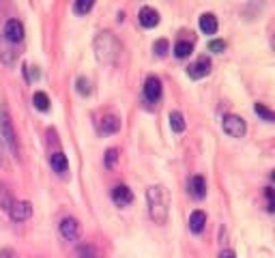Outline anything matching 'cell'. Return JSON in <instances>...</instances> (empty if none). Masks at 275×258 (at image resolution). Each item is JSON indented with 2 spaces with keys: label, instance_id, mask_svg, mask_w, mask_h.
Segmentation results:
<instances>
[{
  "label": "cell",
  "instance_id": "cell-1",
  "mask_svg": "<svg viewBox=\"0 0 275 258\" xmlns=\"http://www.w3.org/2000/svg\"><path fill=\"white\" fill-rule=\"evenodd\" d=\"M146 200H148L150 220H153L155 224H166L168 222V213H170V196H168V189L163 187V185L148 187Z\"/></svg>",
  "mask_w": 275,
  "mask_h": 258
},
{
  "label": "cell",
  "instance_id": "cell-2",
  "mask_svg": "<svg viewBox=\"0 0 275 258\" xmlns=\"http://www.w3.org/2000/svg\"><path fill=\"white\" fill-rule=\"evenodd\" d=\"M121 45L116 41V37L112 32H101L95 39V54H97V60L103 65H112L116 58H119Z\"/></svg>",
  "mask_w": 275,
  "mask_h": 258
},
{
  "label": "cell",
  "instance_id": "cell-3",
  "mask_svg": "<svg viewBox=\"0 0 275 258\" xmlns=\"http://www.w3.org/2000/svg\"><path fill=\"white\" fill-rule=\"evenodd\" d=\"M224 131L230 135V138H243L245 131H247V127H245V121L237 117V114H228V117H224Z\"/></svg>",
  "mask_w": 275,
  "mask_h": 258
},
{
  "label": "cell",
  "instance_id": "cell-4",
  "mask_svg": "<svg viewBox=\"0 0 275 258\" xmlns=\"http://www.w3.org/2000/svg\"><path fill=\"white\" fill-rule=\"evenodd\" d=\"M0 131H2L6 144L11 146L13 153H17V138H15V129H13L11 125V119L9 114H6V110H0Z\"/></svg>",
  "mask_w": 275,
  "mask_h": 258
},
{
  "label": "cell",
  "instance_id": "cell-5",
  "mask_svg": "<svg viewBox=\"0 0 275 258\" xmlns=\"http://www.w3.org/2000/svg\"><path fill=\"white\" fill-rule=\"evenodd\" d=\"M144 97H146L150 104L159 101V97H161V80L159 78H155V76L146 78V82H144Z\"/></svg>",
  "mask_w": 275,
  "mask_h": 258
},
{
  "label": "cell",
  "instance_id": "cell-6",
  "mask_svg": "<svg viewBox=\"0 0 275 258\" xmlns=\"http://www.w3.org/2000/svg\"><path fill=\"white\" fill-rule=\"evenodd\" d=\"M4 39H9L11 43H19L24 39V26L17 22V19H9L4 24Z\"/></svg>",
  "mask_w": 275,
  "mask_h": 258
},
{
  "label": "cell",
  "instance_id": "cell-7",
  "mask_svg": "<svg viewBox=\"0 0 275 258\" xmlns=\"http://www.w3.org/2000/svg\"><path fill=\"white\" fill-rule=\"evenodd\" d=\"M60 235L65 237L67 241H75L80 237V224L75 217H65L63 222H60Z\"/></svg>",
  "mask_w": 275,
  "mask_h": 258
},
{
  "label": "cell",
  "instance_id": "cell-8",
  "mask_svg": "<svg viewBox=\"0 0 275 258\" xmlns=\"http://www.w3.org/2000/svg\"><path fill=\"white\" fill-rule=\"evenodd\" d=\"M112 200H114V205H119V207H129L134 202V192L127 185H116L112 189Z\"/></svg>",
  "mask_w": 275,
  "mask_h": 258
},
{
  "label": "cell",
  "instance_id": "cell-9",
  "mask_svg": "<svg viewBox=\"0 0 275 258\" xmlns=\"http://www.w3.org/2000/svg\"><path fill=\"white\" fill-rule=\"evenodd\" d=\"M187 73H189L191 80H200V78H204V76H209V73H211V60L206 58V56L198 58L196 63L187 69Z\"/></svg>",
  "mask_w": 275,
  "mask_h": 258
},
{
  "label": "cell",
  "instance_id": "cell-10",
  "mask_svg": "<svg viewBox=\"0 0 275 258\" xmlns=\"http://www.w3.org/2000/svg\"><path fill=\"white\" fill-rule=\"evenodd\" d=\"M17 58V52H15V43H11L9 39H4V35L0 37V60L4 65H13Z\"/></svg>",
  "mask_w": 275,
  "mask_h": 258
},
{
  "label": "cell",
  "instance_id": "cell-11",
  "mask_svg": "<svg viewBox=\"0 0 275 258\" xmlns=\"http://www.w3.org/2000/svg\"><path fill=\"white\" fill-rule=\"evenodd\" d=\"M138 19L144 28H155L159 24V13H157L153 6H142L140 13H138Z\"/></svg>",
  "mask_w": 275,
  "mask_h": 258
},
{
  "label": "cell",
  "instance_id": "cell-12",
  "mask_svg": "<svg viewBox=\"0 0 275 258\" xmlns=\"http://www.w3.org/2000/svg\"><path fill=\"white\" fill-rule=\"evenodd\" d=\"M9 211H11V217L15 222H24L32 215V207H30V202H13Z\"/></svg>",
  "mask_w": 275,
  "mask_h": 258
},
{
  "label": "cell",
  "instance_id": "cell-13",
  "mask_svg": "<svg viewBox=\"0 0 275 258\" xmlns=\"http://www.w3.org/2000/svg\"><path fill=\"white\" fill-rule=\"evenodd\" d=\"M189 194L194 196V198H198V200L204 198V196H206V181H204V176H200V174L191 176V179H189Z\"/></svg>",
  "mask_w": 275,
  "mask_h": 258
},
{
  "label": "cell",
  "instance_id": "cell-14",
  "mask_svg": "<svg viewBox=\"0 0 275 258\" xmlns=\"http://www.w3.org/2000/svg\"><path fill=\"white\" fill-rule=\"evenodd\" d=\"M101 133H116L121 129V119L116 117V114H108V117H103L101 119Z\"/></svg>",
  "mask_w": 275,
  "mask_h": 258
},
{
  "label": "cell",
  "instance_id": "cell-15",
  "mask_svg": "<svg viewBox=\"0 0 275 258\" xmlns=\"http://www.w3.org/2000/svg\"><path fill=\"white\" fill-rule=\"evenodd\" d=\"M50 166H52V170L54 172H58V174H65L69 170V161H67V155L65 153H52V157H50Z\"/></svg>",
  "mask_w": 275,
  "mask_h": 258
},
{
  "label": "cell",
  "instance_id": "cell-16",
  "mask_svg": "<svg viewBox=\"0 0 275 258\" xmlns=\"http://www.w3.org/2000/svg\"><path fill=\"white\" fill-rule=\"evenodd\" d=\"M204 224H206V213L200 211V209L189 215V230H191V233H196V235L202 233V230H204Z\"/></svg>",
  "mask_w": 275,
  "mask_h": 258
},
{
  "label": "cell",
  "instance_id": "cell-17",
  "mask_svg": "<svg viewBox=\"0 0 275 258\" xmlns=\"http://www.w3.org/2000/svg\"><path fill=\"white\" fill-rule=\"evenodd\" d=\"M200 30L204 35H215L217 32V17L213 13H204L200 17Z\"/></svg>",
  "mask_w": 275,
  "mask_h": 258
},
{
  "label": "cell",
  "instance_id": "cell-18",
  "mask_svg": "<svg viewBox=\"0 0 275 258\" xmlns=\"http://www.w3.org/2000/svg\"><path fill=\"white\" fill-rule=\"evenodd\" d=\"M32 104H34V108L37 110H41V112H47L50 110V97H47L45 93H34V97H32Z\"/></svg>",
  "mask_w": 275,
  "mask_h": 258
},
{
  "label": "cell",
  "instance_id": "cell-19",
  "mask_svg": "<svg viewBox=\"0 0 275 258\" xmlns=\"http://www.w3.org/2000/svg\"><path fill=\"white\" fill-rule=\"evenodd\" d=\"M170 127H172V131H176V133L185 131V119L181 112H170Z\"/></svg>",
  "mask_w": 275,
  "mask_h": 258
},
{
  "label": "cell",
  "instance_id": "cell-20",
  "mask_svg": "<svg viewBox=\"0 0 275 258\" xmlns=\"http://www.w3.org/2000/svg\"><path fill=\"white\" fill-rule=\"evenodd\" d=\"M191 52H194V45H191L189 41H178L174 45V56L176 58H187Z\"/></svg>",
  "mask_w": 275,
  "mask_h": 258
},
{
  "label": "cell",
  "instance_id": "cell-21",
  "mask_svg": "<svg viewBox=\"0 0 275 258\" xmlns=\"http://www.w3.org/2000/svg\"><path fill=\"white\" fill-rule=\"evenodd\" d=\"M254 112H256V114H258V117L263 119V121H269V123H275V112H273V110H269V108H267V106H263V104H256V106H254Z\"/></svg>",
  "mask_w": 275,
  "mask_h": 258
},
{
  "label": "cell",
  "instance_id": "cell-22",
  "mask_svg": "<svg viewBox=\"0 0 275 258\" xmlns=\"http://www.w3.org/2000/svg\"><path fill=\"white\" fill-rule=\"evenodd\" d=\"M93 9V0H78V2L73 4V11L78 13V15H84V13H88Z\"/></svg>",
  "mask_w": 275,
  "mask_h": 258
},
{
  "label": "cell",
  "instance_id": "cell-23",
  "mask_svg": "<svg viewBox=\"0 0 275 258\" xmlns=\"http://www.w3.org/2000/svg\"><path fill=\"white\" fill-rule=\"evenodd\" d=\"M78 258H99V254L93 246H80L78 248Z\"/></svg>",
  "mask_w": 275,
  "mask_h": 258
},
{
  "label": "cell",
  "instance_id": "cell-24",
  "mask_svg": "<svg viewBox=\"0 0 275 258\" xmlns=\"http://www.w3.org/2000/svg\"><path fill=\"white\" fill-rule=\"evenodd\" d=\"M106 168H114L116 166V161H119V151L116 148H108L106 151Z\"/></svg>",
  "mask_w": 275,
  "mask_h": 258
},
{
  "label": "cell",
  "instance_id": "cell-25",
  "mask_svg": "<svg viewBox=\"0 0 275 258\" xmlns=\"http://www.w3.org/2000/svg\"><path fill=\"white\" fill-rule=\"evenodd\" d=\"M75 84H78V93L80 95H84V97H86V95H91V84H88L86 78H78V82H75Z\"/></svg>",
  "mask_w": 275,
  "mask_h": 258
},
{
  "label": "cell",
  "instance_id": "cell-26",
  "mask_svg": "<svg viewBox=\"0 0 275 258\" xmlns=\"http://www.w3.org/2000/svg\"><path fill=\"white\" fill-rule=\"evenodd\" d=\"M153 50H155L157 56H166V52H168V41H166V39H159V41H155Z\"/></svg>",
  "mask_w": 275,
  "mask_h": 258
},
{
  "label": "cell",
  "instance_id": "cell-27",
  "mask_svg": "<svg viewBox=\"0 0 275 258\" xmlns=\"http://www.w3.org/2000/svg\"><path fill=\"white\" fill-rule=\"evenodd\" d=\"M209 50L215 52V54H222L226 50V41H222V39H213V41L209 43Z\"/></svg>",
  "mask_w": 275,
  "mask_h": 258
},
{
  "label": "cell",
  "instance_id": "cell-28",
  "mask_svg": "<svg viewBox=\"0 0 275 258\" xmlns=\"http://www.w3.org/2000/svg\"><path fill=\"white\" fill-rule=\"evenodd\" d=\"M0 205H2V209H11V205H13V202H11V196L6 194L2 187H0Z\"/></svg>",
  "mask_w": 275,
  "mask_h": 258
},
{
  "label": "cell",
  "instance_id": "cell-29",
  "mask_svg": "<svg viewBox=\"0 0 275 258\" xmlns=\"http://www.w3.org/2000/svg\"><path fill=\"white\" fill-rule=\"evenodd\" d=\"M26 73H28V80H30V82L39 78V69H37V67H26Z\"/></svg>",
  "mask_w": 275,
  "mask_h": 258
},
{
  "label": "cell",
  "instance_id": "cell-30",
  "mask_svg": "<svg viewBox=\"0 0 275 258\" xmlns=\"http://www.w3.org/2000/svg\"><path fill=\"white\" fill-rule=\"evenodd\" d=\"M219 258H237V254L232 252V250H224V252L219 254Z\"/></svg>",
  "mask_w": 275,
  "mask_h": 258
},
{
  "label": "cell",
  "instance_id": "cell-31",
  "mask_svg": "<svg viewBox=\"0 0 275 258\" xmlns=\"http://www.w3.org/2000/svg\"><path fill=\"white\" fill-rule=\"evenodd\" d=\"M271 45H273V50H275V35H273V39H271Z\"/></svg>",
  "mask_w": 275,
  "mask_h": 258
},
{
  "label": "cell",
  "instance_id": "cell-32",
  "mask_svg": "<svg viewBox=\"0 0 275 258\" xmlns=\"http://www.w3.org/2000/svg\"><path fill=\"white\" fill-rule=\"evenodd\" d=\"M271 181H273V183H275V170H273V172H271Z\"/></svg>",
  "mask_w": 275,
  "mask_h": 258
},
{
  "label": "cell",
  "instance_id": "cell-33",
  "mask_svg": "<svg viewBox=\"0 0 275 258\" xmlns=\"http://www.w3.org/2000/svg\"><path fill=\"white\" fill-rule=\"evenodd\" d=\"M273 209H275V202H273Z\"/></svg>",
  "mask_w": 275,
  "mask_h": 258
}]
</instances>
